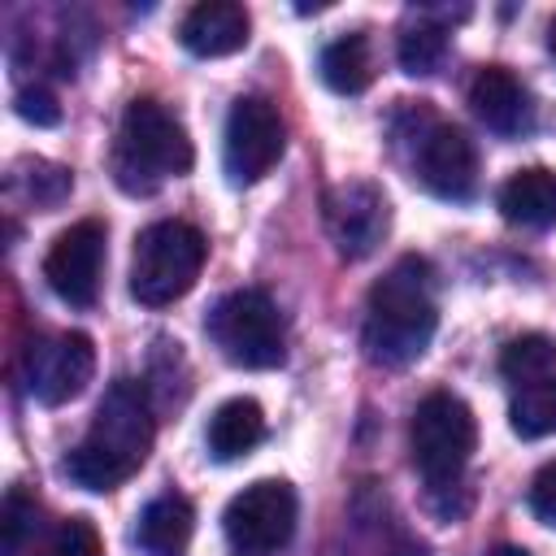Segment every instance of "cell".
I'll return each mask as SVG.
<instances>
[{
  "mask_svg": "<svg viewBox=\"0 0 556 556\" xmlns=\"http://www.w3.org/2000/svg\"><path fill=\"white\" fill-rule=\"evenodd\" d=\"M152 434L156 430H152L148 391L139 382H130V378H117L104 391V400L96 404V417H91L87 434L65 456L70 482L83 486V491H113V486H122L148 460Z\"/></svg>",
  "mask_w": 556,
  "mask_h": 556,
  "instance_id": "1",
  "label": "cell"
},
{
  "mask_svg": "<svg viewBox=\"0 0 556 556\" xmlns=\"http://www.w3.org/2000/svg\"><path fill=\"white\" fill-rule=\"evenodd\" d=\"M439 326V304H434V274L421 256H400L369 291L365 304V356L382 369H404L413 365Z\"/></svg>",
  "mask_w": 556,
  "mask_h": 556,
  "instance_id": "2",
  "label": "cell"
},
{
  "mask_svg": "<svg viewBox=\"0 0 556 556\" xmlns=\"http://www.w3.org/2000/svg\"><path fill=\"white\" fill-rule=\"evenodd\" d=\"M195 161L187 126L161 100H130L113 143V178L126 195H152L165 178L187 174Z\"/></svg>",
  "mask_w": 556,
  "mask_h": 556,
  "instance_id": "3",
  "label": "cell"
},
{
  "mask_svg": "<svg viewBox=\"0 0 556 556\" xmlns=\"http://www.w3.org/2000/svg\"><path fill=\"white\" fill-rule=\"evenodd\" d=\"M478 447V421L469 404L452 391H430L408 421V452L417 473L430 482V491L460 486V473Z\"/></svg>",
  "mask_w": 556,
  "mask_h": 556,
  "instance_id": "4",
  "label": "cell"
},
{
  "mask_svg": "<svg viewBox=\"0 0 556 556\" xmlns=\"http://www.w3.org/2000/svg\"><path fill=\"white\" fill-rule=\"evenodd\" d=\"M204 235L191 222H152L135 239L130 256V295L148 308L182 300L204 269Z\"/></svg>",
  "mask_w": 556,
  "mask_h": 556,
  "instance_id": "5",
  "label": "cell"
},
{
  "mask_svg": "<svg viewBox=\"0 0 556 556\" xmlns=\"http://www.w3.org/2000/svg\"><path fill=\"white\" fill-rule=\"evenodd\" d=\"M213 348L239 365V369H274L287 356V334H282V317L274 308V300L256 287L230 291L213 304L208 321H204Z\"/></svg>",
  "mask_w": 556,
  "mask_h": 556,
  "instance_id": "6",
  "label": "cell"
},
{
  "mask_svg": "<svg viewBox=\"0 0 556 556\" xmlns=\"http://www.w3.org/2000/svg\"><path fill=\"white\" fill-rule=\"evenodd\" d=\"M408 165H413V178L439 200H469L478 187V152L469 135L456 130L452 122H439L426 109H413Z\"/></svg>",
  "mask_w": 556,
  "mask_h": 556,
  "instance_id": "7",
  "label": "cell"
},
{
  "mask_svg": "<svg viewBox=\"0 0 556 556\" xmlns=\"http://www.w3.org/2000/svg\"><path fill=\"white\" fill-rule=\"evenodd\" d=\"M295 517H300L295 491L282 478H261L226 504L222 530L235 556H269L291 539Z\"/></svg>",
  "mask_w": 556,
  "mask_h": 556,
  "instance_id": "8",
  "label": "cell"
},
{
  "mask_svg": "<svg viewBox=\"0 0 556 556\" xmlns=\"http://www.w3.org/2000/svg\"><path fill=\"white\" fill-rule=\"evenodd\" d=\"M287 148V130L278 109L265 96H239L226 113V135H222V169L235 187L261 182Z\"/></svg>",
  "mask_w": 556,
  "mask_h": 556,
  "instance_id": "9",
  "label": "cell"
},
{
  "mask_svg": "<svg viewBox=\"0 0 556 556\" xmlns=\"http://www.w3.org/2000/svg\"><path fill=\"white\" fill-rule=\"evenodd\" d=\"M91 374H96V348L78 330L39 334V339H30V348L22 356L26 395L39 400V404H48V408L78 400L87 391Z\"/></svg>",
  "mask_w": 556,
  "mask_h": 556,
  "instance_id": "10",
  "label": "cell"
},
{
  "mask_svg": "<svg viewBox=\"0 0 556 556\" xmlns=\"http://www.w3.org/2000/svg\"><path fill=\"white\" fill-rule=\"evenodd\" d=\"M100 274H104V222L83 217L52 239L43 256V278L65 304L91 308L100 295Z\"/></svg>",
  "mask_w": 556,
  "mask_h": 556,
  "instance_id": "11",
  "label": "cell"
},
{
  "mask_svg": "<svg viewBox=\"0 0 556 556\" xmlns=\"http://www.w3.org/2000/svg\"><path fill=\"white\" fill-rule=\"evenodd\" d=\"M321 217H326V230H330L334 248L348 261L369 256L387 239V226H391L387 195L374 182H339V187H330L326 200H321Z\"/></svg>",
  "mask_w": 556,
  "mask_h": 556,
  "instance_id": "12",
  "label": "cell"
},
{
  "mask_svg": "<svg viewBox=\"0 0 556 556\" xmlns=\"http://www.w3.org/2000/svg\"><path fill=\"white\" fill-rule=\"evenodd\" d=\"M248 9L235 4V0H204L195 9H187L182 26H178V39L191 56H230L248 43Z\"/></svg>",
  "mask_w": 556,
  "mask_h": 556,
  "instance_id": "13",
  "label": "cell"
},
{
  "mask_svg": "<svg viewBox=\"0 0 556 556\" xmlns=\"http://www.w3.org/2000/svg\"><path fill=\"white\" fill-rule=\"evenodd\" d=\"M469 109L495 135H521L530 126V96H526V87L504 65H486V70L473 74Z\"/></svg>",
  "mask_w": 556,
  "mask_h": 556,
  "instance_id": "14",
  "label": "cell"
},
{
  "mask_svg": "<svg viewBox=\"0 0 556 556\" xmlns=\"http://www.w3.org/2000/svg\"><path fill=\"white\" fill-rule=\"evenodd\" d=\"M500 213H504L513 226H526V230H547V226H556V174L543 169V165L517 169V174L500 187Z\"/></svg>",
  "mask_w": 556,
  "mask_h": 556,
  "instance_id": "15",
  "label": "cell"
},
{
  "mask_svg": "<svg viewBox=\"0 0 556 556\" xmlns=\"http://www.w3.org/2000/svg\"><path fill=\"white\" fill-rule=\"evenodd\" d=\"M191 530H195L191 504H187L182 495L165 491V495H156V500L139 513L135 539H139V547H143L148 556H182L187 543H191Z\"/></svg>",
  "mask_w": 556,
  "mask_h": 556,
  "instance_id": "16",
  "label": "cell"
},
{
  "mask_svg": "<svg viewBox=\"0 0 556 556\" xmlns=\"http://www.w3.org/2000/svg\"><path fill=\"white\" fill-rule=\"evenodd\" d=\"M261 439H265V413H261V404L248 400V395L226 400V404L208 417V456H213V460H239V456H248Z\"/></svg>",
  "mask_w": 556,
  "mask_h": 556,
  "instance_id": "17",
  "label": "cell"
},
{
  "mask_svg": "<svg viewBox=\"0 0 556 556\" xmlns=\"http://www.w3.org/2000/svg\"><path fill=\"white\" fill-rule=\"evenodd\" d=\"M321 83L334 96H361L374 83V56L365 35H343L321 48Z\"/></svg>",
  "mask_w": 556,
  "mask_h": 556,
  "instance_id": "18",
  "label": "cell"
},
{
  "mask_svg": "<svg viewBox=\"0 0 556 556\" xmlns=\"http://www.w3.org/2000/svg\"><path fill=\"white\" fill-rule=\"evenodd\" d=\"M447 52V26L430 13H413L404 26H400V39H395V56H400V70L404 74H434L439 61Z\"/></svg>",
  "mask_w": 556,
  "mask_h": 556,
  "instance_id": "19",
  "label": "cell"
},
{
  "mask_svg": "<svg viewBox=\"0 0 556 556\" xmlns=\"http://www.w3.org/2000/svg\"><path fill=\"white\" fill-rule=\"evenodd\" d=\"M508 426L521 439H543L556 434V374L530 387H517L513 404H508Z\"/></svg>",
  "mask_w": 556,
  "mask_h": 556,
  "instance_id": "20",
  "label": "cell"
},
{
  "mask_svg": "<svg viewBox=\"0 0 556 556\" xmlns=\"http://www.w3.org/2000/svg\"><path fill=\"white\" fill-rule=\"evenodd\" d=\"M500 374L517 387H530V382H543L556 374V339L547 334H521L513 339L504 352H500Z\"/></svg>",
  "mask_w": 556,
  "mask_h": 556,
  "instance_id": "21",
  "label": "cell"
},
{
  "mask_svg": "<svg viewBox=\"0 0 556 556\" xmlns=\"http://www.w3.org/2000/svg\"><path fill=\"white\" fill-rule=\"evenodd\" d=\"M43 556H100V539L96 526L83 517H70L52 530V539L43 543Z\"/></svg>",
  "mask_w": 556,
  "mask_h": 556,
  "instance_id": "22",
  "label": "cell"
},
{
  "mask_svg": "<svg viewBox=\"0 0 556 556\" xmlns=\"http://www.w3.org/2000/svg\"><path fill=\"white\" fill-rule=\"evenodd\" d=\"M22 182H26V195H30L35 204H43V208L61 204V200L70 195V187H74L70 169H61V165H52V161H35Z\"/></svg>",
  "mask_w": 556,
  "mask_h": 556,
  "instance_id": "23",
  "label": "cell"
},
{
  "mask_svg": "<svg viewBox=\"0 0 556 556\" xmlns=\"http://www.w3.org/2000/svg\"><path fill=\"white\" fill-rule=\"evenodd\" d=\"M17 113H22L26 122H35V126H56V122H61V109H56L52 91H43V87L17 91Z\"/></svg>",
  "mask_w": 556,
  "mask_h": 556,
  "instance_id": "24",
  "label": "cell"
},
{
  "mask_svg": "<svg viewBox=\"0 0 556 556\" xmlns=\"http://www.w3.org/2000/svg\"><path fill=\"white\" fill-rule=\"evenodd\" d=\"M530 508H534L539 521L556 526V460L534 473V482H530Z\"/></svg>",
  "mask_w": 556,
  "mask_h": 556,
  "instance_id": "25",
  "label": "cell"
},
{
  "mask_svg": "<svg viewBox=\"0 0 556 556\" xmlns=\"http://www.w3.org/2000/svg\"><path fill=\"white\" fill-rule=\"evenodd\" d=\"M26 517H35V504H30L22 491H9V500H4V547H9V552L22 547Z\"/></svg>",
  "mask_w": 556,
  "mask_h": 556,
  "instance_id": "26",
  "label": "cell"
},
{
  "mask_svg": "<svg viewBox=\"0 0 556 556\" xmlns=\"http://www.w3.org/2000/svg\"><path fill=\"white\" fill-rule=\"evenodd\" d=\"M547 52H552V61H556V17H552V26H547Z\"/></svg>",
  "mask_w": 556,
  "mask_h": 556,
  "instance_id": "27",
  "label": "cell"
},
{
  "mask_svg": "<svg viewBox=\"0 0 556 556\" xmlns=\"http://www.w3.org/2000/svg\"><path fill=\"white\" fill-rule=\"evenodd\" d=\"M486 556H530V552H521V547H495V552H486Z\"/></svg>",
  "mask_w": 556,
  "mask_h": 556,
  "instance_id": "28",
  "label": "cell"
}]
</instances>
